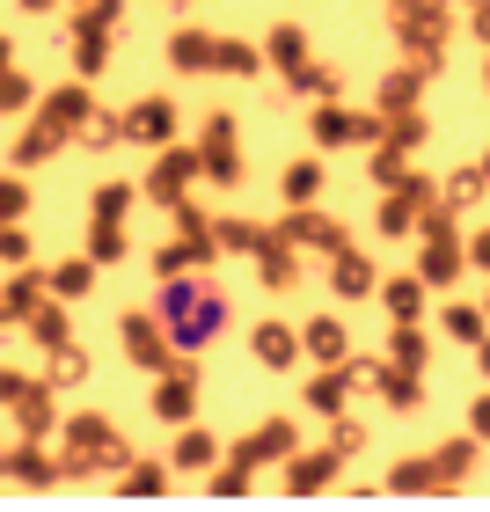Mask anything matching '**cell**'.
<instances>
[{
  "label": "cell",
  "instance_id": "cell-1",
  "mask_svg": "<svg viewBox=\"0 0 490 512\" xmlns=\"http://www.w3.org/2000/svg\"><path fill=\"white\" fill-rule=\"evenodd\" d=\"M161 322H169V344L176 352H205L227 322V300L213 286H169L161 293Z\"/></svg>",
  "mask_w": 490,
  "mask_h": 512
},
{
  "label": "cell",
  "instance_id": "cell-2",
  "mask_svg": "<svg viewBox=\"0 0 490 512\" xmlns=\"http://www.w3.org/2000/svg\"><path fill=\"white\" fill-rule=\"evenodd\" d=\"M169 125H176V110H169V103H161V96L132 110V132H139V139H169Z\"/></svg>",
  "mask_w": 490,
  "mask_h": 512
},
{
  "label": "cell",
  "instance_id": "cell-3",
  "mask_svg": "<svg viewBox=\"0 0 490 512\" xmlns=\"http://www.w3.org/2000/svg\"><path fill=\"white\" fill-rule=\"evenodd\" d=\"M125 344H132V359H147V366L161 359V352H154V322H132V315H125Z\"/></svg>",
  "mask_w": 490,
  "mask_h": 512
},
{
  "label": "cell",
  "instance_id": "cell-4",
  "mask_svg": "<svg viewBox=\"0 0 490 512\" xmlns=\"http://www.w3.org/2000/svg\"><path fill=\"white\" fill-rule=\"evenodd\" d=\"M183 176H191V161L169 154V161H161V176H154V191H161V198H176V191H183Z\"/></svg>",
  "mask_w": 490,
  "mask_h": 512
},
{
  "label": "cell",
  "instance_id": "cell-5",
  "mask_svg": "<svg viewBox=\"0 0 490 512\" xmlns=\"http://www.w3.org/2000/svg\"><path fill=\"white\" fill-rule=\"evenodd\" d=\"M88 278H96V271H88V264H66V271L52 278V293H66V300H74V293H88Z\"/></svg>",
  "mask_w": 490,
  "mask_h": 512
},
{
  "label": "cell",
  "instance_id": "cell-6",
  "mask_svg": "<svg viewBox=\"0 0 490 512\" xmlns=\"http://www.w3.org/2000/svg\"><path fill=\"white\" fill-rule=\"evenodd\" d=\"M183 403H191V381H169V388H161V410H169V417H183Z\"/></svg>",
  "mask_w": 490,
  "mask_h": 512
},
{
  "label": "cell",
  "instance_id": "cell-7",
  "mask_svg": "<svg viewBox=\"0 0 490 512\" xmlns=\"http://www.w3.org/2000/svg\"><path fill=\"white\" fill-rule=\"evenodd\" d=\"M0 213H22V183H15V191H0Z\"/></svg>",
  "mask_w": 490,
  "mask_h": 512
},
{
  "label": "cell",
  "instance_id": "cell-8",
  "mask_svg": "<svg viewBox=\"0 0 490 512\" xmlns=\"http://www.w3.org/2000/svg\"><path fill=\"white\" fill-rule=\"evenodd\" d=\"M0 308H8V300H0Z\"/></svg>",
  "mask_w": 490,
  "mask_h": 512
}]
</instances>
